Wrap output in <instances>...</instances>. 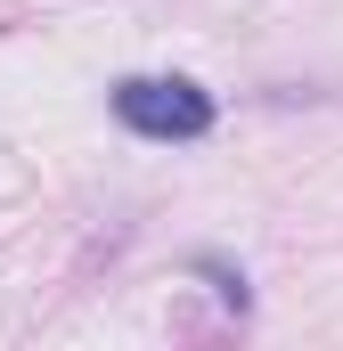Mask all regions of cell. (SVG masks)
Here are the masks:
<instances>
[{
	"mask_svg": "<svg viewBox=\"0 0 343 351\" xmlns=\"http://www.w3.org/2000/svg\"><path fill=\"white\" fill-rule=\"evenodd\" d=\"M115 123L139 139H204L213 90H196L188 74H131V82H115Z\"/></svg>",
	"mask_w": 343,
	"mask_h": 351,
	"instance_id": "1",
	"label": "cell"
}]
</instances>
